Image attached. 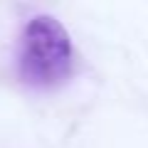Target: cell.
Returning <instances> with one entry per match:
<instances>
[{"mask_svg":"<svg viewBox=\"0 0 148 148\" xmlns=\"http://www.w3.org/2000/svg\"><path fill=\"white\" fill-rule=\"evenodd\" d=\"M69 67H72V42L67 30L49 15L32 17L22 32V79L35 86H52L69 74Z\"/></svg>","mask_w":148,"mask_h":148,"instance_id":"obj_1","label":"cell"}]
</instances>
